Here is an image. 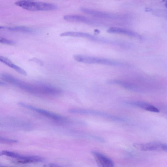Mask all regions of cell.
<instances>
[{"label":"cell","instance_id":"cell-1","mask_svg":"<svg viewBox=\"0 0 167 167\" xmlns=\"http://www.w3.org/2000/svg\"><path fill=\"white\" fill-rule=\"evenodd\" d=\"M15 4L26 10L32 11H53L57 8L56 5L50 3L29 1H18L15 2Z\"/></svg>","mask_w":167,"mask_h":167},{"label":"cell","instance_id":"cell-2","mask_svg":"<svg viewBox=\"0 0 167 167\" xmlns=\"http://www.w3.org/2000/svg\"><path fill=\"white\" fill-rule=\"evenodd\" d=\"M77 61L87 64H97L113 66H124V64L115 61L101 57L87 56L76 54L73 56Z\"/></svg>","mask_w":167,"mask_h":167},{"label":"cell","instance_id":"cell-3","mask_svg":"<svg viewBox=\"0 0 167 167\" xmlns=\"http://www.w3.org/2000/svg\"><path fill=\"white\" fill-rule=\"evenodd\" d=\"M19 105L24 108L37 112L39 114L43 115L44 117L50 118V119L59 121V122H64V121L65 122L66 120V118L65 117L52 113V112L36 108L33 107L32 106L27 105L22 102L19 103Z\"/></svg>","mask_w":167,"mask_h":167},{"label":"cell","instance_id":"cell-4","mask_svg":"<svg viewBox=\"0 0 167 167\" xmlns=\"http://www.w3.org/2000/svg\"><path fill=\"white\" fill-rule=\"evenodd\" d=\"M62 37L70 36V37H82L86 38L90 40L102 43L110 44L111 41L109 39L100 37H97L89 33L78 32H63L60 34Z\"/></svg>","mask_w":167,"mask_h":167},{"label":"cell","instance_id":"cell-5","mask_svg":"<svg viewBox=\"0 0 167 167\" xmlns=\"http://www.w3.org/2000/svg\"><path fill=\"white\" fill-rule=\"evenodd\" d=\"M1 76L4 80L9 82L19 87L23 90L28 91L29 92L32 93H34L35 90L34 85L25 83L9 74H3Z\"/></svg>","mask_w":167,"mask_h":167},{"label":"cell","instance_id":"cell-6","mask_svg":"<svg viewBox=\"0 0 167 167\" xmlns=\"http://www.w3.org/2000/svg\"><path fill=\"white\" fill-rule=\"evenodd\" d=\"M133 147L142 151H167V145L160 143L152 142L147 143H135Z\"/></svg>","mask_w":167,"mask_h":167},{"label":"cell","instance_id":"cell-7","mask_svg":"<svg viewBox=\"0 0 167 167\" xmlns=\"http://www.w3.org/2000/svg\"><path fill=\"white\" fill-rule=\"evenodd\" d=\"M98 164L103 167H113L114 166L113 162L107 156L96 151L92 153Z\"/></svg>","mask_w":167,"mask_h":167},{"label":"cell","instance_id":"cell-8","mask_svg":"<svg viewBox=\"0 0 167 167\" xmlns=\"http://www.w3.org/2000/svg\"><path fill=\"white\" fill-rule=\"evenodd\" d=\"M64 19L70 22H81L87 24L93 25L95 24V21L88 17L83 16L76 15H66L64 17Z\"/></svg>","mask_w":167,"mask_h":167},{"label":"cell","instance_id":"cell-9","mask_svg":"<svg viewBox=\"0 0 167 167\" xmlns=\"http://www.w3.org/2000/svg\"><path fill=\"white\" fill-rule=\"evenodd\" d=\"M18 163L25 164L33 163L44 162L45 160L44 158L37 156L22 155L20 154L17 159Z\"/></svg>","mask_w":167,"mask_h":167},{"label":"cell","instance_id":"cell-10","mask_svg":"<svg viewBox=\"0 0 167 167\" xmlns=\"http://www.w3.org/2000/svg\"><path fill=\"white\" fill-rule=\"evenodd\" d=\"M107 32L110 33L126 35L132 37L141 39V36L137 33L128 29L118 27H111L108 30Z\"/></svg>","mask_w":167,"mask_h":167},{"label":"cell","instance_id":"cell-11","mask_svg":"<svg viewBox=\"0 0 167 167\" xmlns=\"http://www.w3.org/2000/svg\"><path fill=\"white\" fill-rule=\"evenodd\" d=\"M81 11L90 16L101 19H112L115 16L110 14L105 13L102 11L91 9L85 8H81Z\"/></svg>","mask_w":167,"mask_h":167},{"label":"cell","instance_id":"cell-12","mask_svg":"<svg viewBox=\"0 0 167 167\" xmlns=\"http://www.w3.org/2000/svg\"><path fill=\"white\" fill-rule=\"evenodd\" d=\"M129 104L147 111L155 112V113H159L160 112L159 109L156 107L147 102L135 101L130 102Z\"/></svg>","mask_w":167,"mask_h":167},{"label":"cell","instance_id":"cell-13","mask_svg":"<svg viewBox=\"0 0 167 167\" xmlns=\"http://www.w3.org/2000/svg\"><path fill=\"white\" fill-rule=\"evenodd\" d=\"M108 83L111 84H118L126 88L127 89L133 90H138V89L135 86L126 82L119 80H111L108 82Z\"/></svg>","mask_w":167,"mask_h":167},{"label":"cell","instance_id":"cell-14","mask_svg":"<svg viewBox=\"0 0 167 167\" xmlns=\"http://www.w3.org/2000/svg\"><path fill=\"white\" fill-rule=\"evenodd\" d=\"M9 29L12 31H20L25 32H32V30L31 29L25 27H11Z\"/></svg>","mask_w":167,"mask_h":167},{"label":"cell","instance_id":"cell-15","mask_svg":"<svg viewBox=\"0 0 167 167\" xmlns=\"http://www.w3.org/2000/svg\"><path fill=\"white\" fill-rule=\"evenodd\" d=\"M0 43L9 44H13L14 43V41L8 40L4 38H0Z\"/></svg>","mask_w":167,"mask_h":167},{"label":"cell","instance_id":"cell-16","mask_svg":"<svg viewBox=\"0 0 167 167\" xmlns=\"http://www.w3.org/2000/svg\"><path fill=\"white\" fill-rule=\"evenodd\" d=\"M9 59L6 58V57L0 56V62L6 65L9 62Z\"/></svg>","mask_w":167,"mask_h":167}]
</instances>
